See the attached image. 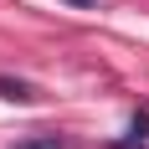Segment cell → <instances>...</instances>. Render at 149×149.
Returning <instances> with one entry per match:
<instances>
[{"instance_id": "cell-1", "label": "cell", "mask_w": 149, "mask_h": 149, "mask_svg": "<svg viewBox=\"0 0 149 149\" xmlns=\"http://www.w3.org/2000/svg\"><path fill=\"white\" fill-rule=\"evenodd\" d=\"M0 98L5 103H36V88L26 77H0Z\"/></svg>"}, {"instance_id": "cell-2", "label": "cell", "mask_w": 149, "mask_h": 149, "mask_svg": "<svg viewBox=\"0 0 149 149\" xmlns=\"http://www.w3.org/2000/svg\"><path fill=\"white\" fill-rule=\"evenodd\" d=\"M15 149H67V139L62 134H26V139H15Z\"/></svg>"}, {"instance_id": "cell-3", "label": "cell", "mask_w": 149, "mask_h": 149, "mask_svg": "<svg viewBox=\"0 0 149 149\" xmlns=\"http://www.w3.org/2000/svg\"><path fill=\"white\" fill-rule=\"evenodd\" d=\"M67 5H77V10H88V5H98V0H67Z\"/></svg>"}]
</instances>
